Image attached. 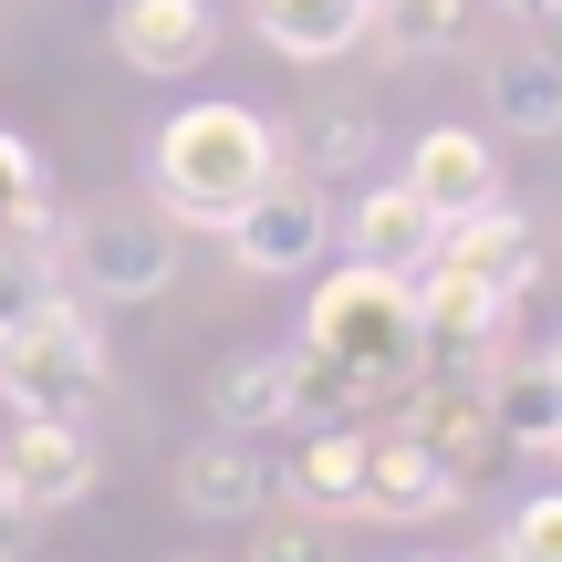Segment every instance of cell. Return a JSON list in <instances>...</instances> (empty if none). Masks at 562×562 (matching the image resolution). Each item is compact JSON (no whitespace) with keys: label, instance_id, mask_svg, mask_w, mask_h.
I'll list each match as a JSON object with an SVG mask.
<instances>
[{"label":"cell","instance_id":"cell-1","mask_svg":"<svg viewBox=\"0 0 562 562\" xmlns=\"http://www.w3.org/2000/svg\"><path fill=\"white\" fill-rule=\"evenodd\" d=\"M281 167H292L281 157V125L261 104H229V94L178 104V115L157 125V146H146V178H157V199H167L178 229H229Z\"/></svg>","mask_w":562,"mask_h":562},{"label":"cell","instance_id":"cell-2","mask_svg":"<svg viewBox=\"0 0 562 562\" xmlns=\"http://www.w3.org/2000/svg\"><path fill=\"white\" fill-rule=\"evenodd\" d=\"M302 344L334 364H355L364 385H406L427 364V334H417V292H406V271H375V261H344L334 281H313V302H302Z\"/></svg>","mask_w":562,"mask_h":562},{"label":"cell","instance_id":"cell-3","mask_svg":"<svg viewBox=\"0 0 562 562\" xmlns=\"http://www.w3.org/2000/svg\"><path fill=\"white\" fill-rule=\"evenodd\" d=\"M0 396H11V417H94L115 396L104 334H94V313L74 292H53L42 313H21L0 334Z\"/></svg>","mask_w":562,"mask_h":562},{"label":"cell","instance_id":"cell-4","mask_svg":"<svg viewBox=\"0 0 562 562\" xmlns=\"http://www.w3.org/2000/svg\"><path fill=\"white\" fill-rule=\"evenodd\" d=\"M63 281H83L94 302H167V281H178V220H146V209H94V220H74V240H63Z\"/></svg>","mask_w":562,"mask_h":562},{"label":"cell","instance_id":"cell-5","mask_svg":"<svg viewBox=\"0 0 562 562\" xmlns=\"http://www.w3.org/2000/svg\"><path fill=\"white\" fill-rule=\"evenodd\" d=\"M220 240H229V261H240L250 281H292V271H313V261H323L334 220H323L313 178H302V167H281V178H271V188H261V199H250L229 229H220Z\"/></svg>","mask_w":562,"mask_h":562},{"label":"cell","instance_id":"cell-6","mask_svg":"<svg viewBox=\"0 0 562 562\" xmlns=\"http://www.w3.org/2000/svg\"><path fill=\"white\" fill-rule=\"evenodd\" d=\"M406 292H417V334H427V355H448V364H501V323H510V302L490 292V281H469V271H448V261H427V271H406Z\"/></svg>","mask_w":562,"mask_h":562},{"label":"cell","instance_id":"cell-7","mask_svg":"<svg viewBox=\"0 0 562 562\" xmlns=\"http://www.w3.org/2000/svg\"><path fill=\"white\" fill-rule=\"evenodd\" d=\"M0 480L21 490V510H74L83 490H94V438H83V417H11V438H0Z\"/></svg>","mask_w":562,"mask_h":562},{"label":"cell","instance_id":"cell-8","mask_svg":"<svg viewBox=\"0 0 562 562\" xmlns=\"http://www.w3.org/2000/svg\"><path fill=\"white\" fill-rule=\"evenodd\" d=\"M438 261L469 271V281H490L501 302H521L531 281H542V229H531L510 199H480V209H459V220L438 229Z\"/></svg>","mask_w":562,"mask_h":562},{"label":"cell","instance_id":"cell-9","mask_svg":"<svg viewBox=\"0 0 562 562\" xmlns=\"http://www.w3.org/2000/svg\"><path fill=\"white\" fill-rule=\"evenodd\" d=\"M271 490H281V469L240 438V427H220L209 448H178V510L188 521H261Z\"/></svg>","mask_w":562,"mask_h":562},{"label":"cell","instance_id":"cell-10","mask_svg":"<svg viewBox=\"0 0 562 562\" xmlns=\"http://www.w3.org/2000/svg\"><path fill=\"white\" fill-rule=\"evenodd\" d=\"M364 469H375V427H302L281 490H292V510H313V521H355L364 510Z\"/></svg>","mask_w":562,"mask_h":562},{"label":"cell","instance_id":"cell-11","mask_svg":"<svg viewBox=\"0 0 562 562\" xmlns=\"http://www.w3.org/2000/svg\"><path fill=\"white\" fill-rule=\"evenodd\" d=\"M209 42H220V21H209V0H115V53L136 63V74H199Z\"/></svg>","mask_w":562,"mask_h":562},{"label":"cell","instance_id":"cell-12","mask_svg":"<svg viewBox=\"0 0 562 562\" xmlns=\"http://www.w3.org/2000/svg\"><path fill=\"white\" fill-rule=\"evenodd\" d=\"M438 209L417 199L406 178H385V188H364L355 199V220H344V240H355V261H375V271H427L438 261Z\"/></svg>","mask_w":562,"mask_h":562},{"label":"cell","instance_id":"cell-13","mask_svg":"<svg viewBox=\"0 0 562 562\" xmlns=\"http://www.w3.org/2000/svg\"><path fill=\"white\" fill-rule=\"evenodd\" d=\"M364 510H385V521H438V510H459V480H448V459H438L427 438H396V427H375Z\"/></svg>","mask_w":562,"mask_h":562},{"label":"cell","instance_id":"cell-14","mask_svg":"<svg viewBox=\"0 0 562 562\" xmlns=\"http://www.w3.org/2000/svg\"><path fill=\"white\" fill-rule=\"evenodd\" d=\"M406 188H417L438 220H459V209L501 199V157H490V136H469V125H427L417 157H406Z\"/></svg>","mask_w":562,"mask_h":562},{"label":"cell","instance_id":"cell-15","mask_svg":"<svg viewBox=\"0 0 562 562\" xmlns=\"http://www.w3.org/2000/svg\"><path fill=\"white\" fill-rule=\"evenodd\" d=\"M209 417L240 427V438H261V427H292V355L250 344V355L209 364Z\"/></svg>","mask_w":562,"mask_h":562},{"label":"cell","instance_id":"cell-16","mask_svg":"<svg viewBox=\"0 0 562 562\" xmlns=\"http://www.w3.org/2000/svg\"><path fill=\"white\" fill-rule=\"evenodd\" d=\"M261 11V42L281 63H344V53H364V0H250Z\"/></svg>","mask_w":562,"mask_h":562},{"label":"cell","instance_id":"cell-17","mask_svg":"<svg viewBox=\"0 0 562 562\" xmlns=\"http://www.w3.org/2000/svg\"><path fill=\"white\" fill-rule=\"evenodd\" d=\"M375 104H313L302 115V136H281V157L302 167V178H364L375 167Z\"/></svg>","mask_w":562,"mask_h":562},{"label":"cell","instance_id":"cell-18","mask_svg":"<svg viewBox=\"0 0 562 562\" xmlns=\"http://www.w3.org/2000/svg\"><path fill=\"white\" fill-rule=\"evenodd\" d=\"M364 417H375V385H364L355 364L292 344V427H364Z\"/></svg>","mask_w":562,"mask_h":562},{"label":"cell","instance_id":"cell-19","mask_svg":"<svg viewBox=\"0 0 562 562\" xmlns=\"http://www.w3.org/2000/svg\"><path fill=\"white\" fill-rule=\"evenodd\" d=\"M480 396H490V417H501V438H510V448H542L552 427H562V385H552V364H542V355H531V364H510V355H501Z\"/></svg>","mask_w":562,"mask_h":562},{"label":"cell","instance_id":"cell-20","mask_svg":"<svg viewBox=\"0 0 562 562\" xmlns=\"http://www.w3.org/2000/svg\"><path fill=\"white\" fill-rule=\"evenodd\" d=\"M459 32H469V0H385L364 21V42L385 63H438V53H459Z\"/></svg>","mask_w":562,"mask_h":562},{"label":"cell","instance_id":"cell-21","mask_svg":"<svg viewBox=\"0 0 562 562\" xmlns=\"http://www.w3.org/2000/svg\"><path fill=\"white\" fill-rule=\"evenodd\" d=\"M490 115H501L510 136H562V74H552L542 53L490 63Z\"/></svg>","mask_w":562,"mask_h":562},{"label":"cell","instance_id":"cell-22","mask_svg":"<svg viewBox=\"0 0 562 562\" xmlns=\"http://www.w3.org/2000/svg\"><path fill=\"white\" fill-rule=\"evenodd\" d=\"M0 240H53V178L11 125H0Z\"/></svg>","mask_w":562,"mask_h":562},{"label":"cell","instance_id":"cell-23","mask_svg":"<svg viewBox=\"0 0 562 562\" xmlns=\"http://www.w3.org/2000/svg\"><path fill=\"white\" fill-rule=\"evenodd\" d=\"M501 542H510V562H562V490H531Z\"/></svg>","mask_w":562,"mask_h":562},{"label":"cell","instance_id":"cell-24","mask_svg":"<svg viewBox=\"0 0 562 562\" xmlns=\"http://www.w3.org/2000/svg\"><path fill=\"white\" fill-rule=\"evenodd\" d=\"M250 562H344V542H334V521L292 510L281 531H261V542H250Z\"/></svg>","mask_w":562,"mask_h":562},{"label":"cell","instance_id":"cell-25","mask_svg":"<svg viewBox=\"0 0 562 562\" xmlns=\"http://www.w3.org/2000/svg\"><path fill=\"white\" fill-rule=\"evenodd\" d=\"M21 542H32V510H21V490L0 480V562H21Z\"/></svg>","mask_w":562,"mask_h":562},{"label":"cell","instance_id":"cell-26","mask_svg":"<svg viewBox=\"0 0 562 562\" xmlns=\"http://www.w3.org/2000/svg\"><path fill=\"white\" fill-rule=\"evenodd\" d=\"M531 32H542V42H531V53H542L552 74H562V11H542V21H531Z\"/></svg>","mask_w":562,"mask_h":562},{"label":"cell","instance_id":"cell-27","mask_svg":"<svg viewBox=\"0 0 562 562\" xmlns=\"http://www.w3.org/2000/svg\"><path fill=\"white\" fill-rule=\"evenodd\" d=\"M501 11H521V21H542V11H562V0H501Z\"/></svg>","mask_w":562,"mask_h":562},{"label":"cell","instance_id":"cell-28","mask_svg":"<svg viewBox=\"0 0 562 562\" xmlns=\"http://www.w3.org/2000/svg\"><path fill=\"white\" fill-rule=\"evenodd\" d=\"M469 562H510V542H480V552H469Z\"/></svg>","mask_w":562,"mask_h":562},{"label":"cell","instance_id":"cell-29","mask_svg":"<svg viewBox=\"0 0 562 562\" xmlns=\"http://www.w3.org/2000/svg\"><path fill=\"white\" fill-rule=\"evenodd\" d=\"M542 364H552V385H562V334H552V355H542Z\"/></svg>","mask_w":562,"mask_h":562},{"label":"cell","instance_id":"cell-30","mask_svg":"<svg viewBox=\"0 0 562 562\" xmlns=\"http://www.w3.org/2000/svg\"><path fill=\"white\" fill-rule=\"evenodd\" d=\"M542 448H552V469H562V427H552V438H542Z\"/></svg>","mask_w":562,"mask_h":562},{"label":"cell","instance_id":"cell-31","mask_svg":"<svg viewBox=\"0 0 562 562\" xmlns=\"http://www.w3.org/2000/svg\"><path fill=\"white\" fill-rule=\"evenodd\" d=\"M364 11H385V0H364Z\"/></svg>","mask_w":562,"mask_h":562},{"label":"cell","instance_id":"cell-32","mask_svg":"<svg viewBox=\"0 0 562 562\" xmlns=\"http://www.w3.org/2000/svg\"><path fill=\"white\" fill-rule=\"evenodd\" d=\"M417 562H427V552H417Z\"/></svg>","mask_w":562,"mask_h":562}]
</instances>
